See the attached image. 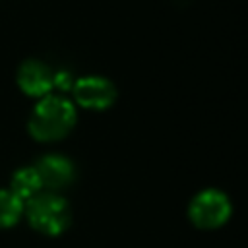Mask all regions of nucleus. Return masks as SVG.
<instances>
[{
	"label": "nucleus",
	"instance_id": "1",
	"mask_svg": "<svg viewBox=\"0 0 248 248\" xmlns=\"http://www.w3.org/2000/svg\"><path fill=\"white\" fill-rule=\"evenodd\" d=\"M76 107L62 95H46L33 107L27 130L37 141H56L68 136L76 124Z\"/></svg>",
	"mask_w": 248,
	"mask_h": 248
},
{
	"label": "nucleus",
	"instance_id": "2",
	"mask_svg": "<svg viewBox=\"0 0 248 248\" xmlns=\"http://www.w3.org/2000/svg\"><path fill=\"white\" fill-rule=\"evenodd\" d=\"M23 215L35 231L46 236L62 234L72 221L68 202L54 192H39L35 198L25 202Z\"/></svg>",
	"mask_w": 248,
	"mask_h": 248
},
{
	"label": "nucleus",
	"instance_id": "3",
	"mask_svg": "<svg viewBox=\"0 0 248 248\" xmlns=\"http://www.w3.org/2000/svg\"><path fill=\"white\" fill-rule=\"evenodd\" d=\"M231 211H232L231 200L227 198L225 192L215 190V188L198 192L188 205L190 221L198 229H205V231L225 225L231 217Z\"/></svg>",
	"mask_w": 248,
	"mask_h": 248
},
{
	"label": "nucleus",
	"instance_id": "4",
	"mask_svg": "<svg viewBox=\"0 0 248 248\" xmlns=\"http://www.w3.org/2000/svg\"><path fill=\"white\" fill-rule=\"evenodd\" d=\"M74 101L89 110L108 108L116 99V89L110 79L101 76H85L74 81L72 85Z\"/></svg>",
	"mask_w": 248,
	"mask_h": 248
},
{
	"label": "nucleus",
	"instance_id": "5",
	"mask_svg": "<svg viewBox=\"0 0 248 248\" xmlns=\"http://www.w3.org/2000/svg\"><path fill=\"white\" fill-rule=\"evenodd\" d=\"M17 85L27 97L43 99L54 89V70L37 58H27L19 64Z\"/></svg>",
	"mask_w": 248,
	"mask_h": 248
},
{
	"label": "nucleus",
	"instance_id": "6",
	"mask_svg": "<svg viewBox=\"0 0 248 248\" xmlns=\"http://www.w3.org/2000/svg\"><path fill=\"white\" fill-rule=\"evenodd\" d=\"M35 170L41 178V184L43 188H48V190H60V188H66L74 182L76 178V169H74V163L64 157V155H58V153H48V155H43L37 165H35Z\"/></svg>",
	"mask_w": 248,
	"mask_h": 248
},
{
	"label": "nucleus",
	"instance_id": "7",
	"mask_svg": "<svg viewBox=\"0 0 248 248\" xmlns=\"http://www.w3.org/2000/svg\"><path fill=\"white\" fill-rule=\"evenodd\" d=\"M8 190H12L23 203L29 202L31 198H35L43 190V184H41V178H39L35 167H21V169H17L12 174Z\"/></svg>",
	"mask_w": 248,
	"mask_h": 248
},
{
	"label": "nucleus",
	"instance_id": "8",
	"mask_svg": "<svg viewBox=\"0 0 248 248\" xmlns=\"http://www.w3.org/2000/svg\"><path fill=\"white\" fill-rule=\"evenodd\" d=\"M25 203L8 188H0V229H8L19 223Z\"/></svg>",
	"mask_w": 248,
	"mask_h": 248
},
{
	"label": "nucleus",
	"instance_id": "9",
	"mask_svg": "<svg viewBox=\"0 0 248 248\" xmlns=\"http://www.w3.org/2000/svg\"><path fill=\"white\" fill-rule=\"evenodd\" d=\"M72 85H74V79H72V76L66 70L54 72V89L68 91V89H72Z\"/></svg>",
	"mask_w": 248,
	"mask_h": 248
}]
</instances>
